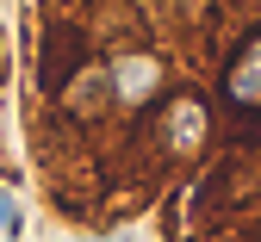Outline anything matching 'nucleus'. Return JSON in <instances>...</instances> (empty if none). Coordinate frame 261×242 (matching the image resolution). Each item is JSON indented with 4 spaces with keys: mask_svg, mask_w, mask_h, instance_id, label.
<instances>
[{
    "mask_svg": "<svg viewBox=\"0 0 261 242\" xmlns=\"http://www.w3.org/2000/svg\"><path fill=\"white\" fill-rule=\"evenodd\" d=\"M224 106H230L237 124L261 118V25L230 50V62H224Z\"/></svg>",
    "mask_w": 261,
    "mask_h": 242,
    "instance_id": "nucleus-1",
    "label": "nucleus"
},
{
    "mask_svg": "<svg viewBox=\"0 0 261 242\" xmlns=\"http://www.w3.org/2000/svg\"><path fill=\"white\" fill-rule=\"evenodd\" d=\"M205 137H212V112H205V99H199V93H174L168 106H162V118H155V143L168 149L174 162L199 155V149H205Z\"/></svg>",
    "mask_w": 261,
    "mask_h": 242,
    "instance_id": "nucleus-2",
    "label": "nucleus"
},
{
    "mask_svg": "<svg viewBox=\"0 0 261 242\" xmlns=\"http://www.w3.org/2000/svg\"><path fill=\"white\" fill-rule=\"evenodd\" d=\"M106 81H112V99H118L124 112H143L149 99L162 93V62L149 50H118L106 62Z\"/></svg>",
    "mask_w": 261,
    "mask_h": 242,
    "instance_id": "nucleus-3",
    "label": "nucleus"
},
{
    "mask_svg": "<svg viewBox=\"0 0 261 242\" xmlns=\"http://www.w3.org/2000/svg\"><path fill=\"white\" fill-rule=\"evenodd\" d=\"M106 99H112L106 68H81V75L69 81V112H75V118H100V112H106Z\"/></svg>",
    "mask_w": 261,
    "mask_h": 242,
    "instance_id": "nucleus-4",
    "label": "nucleus"
},
{
    "mask_svg": "<svg viewBox=\"0 0 261 242\" xmlns=\"http://www.w3.org/2000/svg\"><path fill=\"white\" fill-rule=\"evenodd\" d=\"M13 230H19V211H13V199L0 193V236H13Z\"/></svg>",
    "mask_w": 261,
    "mask_h": 242,
    "instance_id": "nucleus-5",
    "label": "nucleus"
}]
</instances>
